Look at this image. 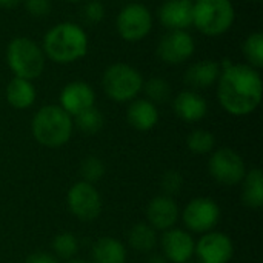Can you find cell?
Here are the masks:
<instances>
[{
  "label": "cell",
  "instance_id": "obj_18",
  "mask_svg": "<svg viewBox=\"0 0 263 263\" xmlns=\"http://www.w3.org/2000/svg\"><path fill=\"white\" fill-rule=\"evenodd\" d=\"M126 120L134 129L145 133L157 125L159 109L148 99H134L126 109Z\"/></svg>",
  "mask_w": 263,
  "mask_h": 263
},
{
  "label": "cell",
  "instance_id": "obj_16",
  "mask_svg": "<svg viewBox=\"0 0 263 263\" xmlns=\"http://www.w3.org/2000/svg\"><path fill=\"white\" fill-rule=\"evenodd\" d=\"M193 0H165L159 11V22L170 31H186L193 26Z\"/></svg>",
  "mask_w": 263,
  "mask_h": 263
},
{
  "label": "cell",
  "instance_id": "obj_29",
  "mask_svg": "<svg viewBox=\"0 0 263 263\" xmlns=\"http://www.w3.org/2000/svg\"><path fill=\"white\" fill-rule=\"evenodd\" d=\"M105 174V165L103 162L96 156H88L80 163V176L83 177V182H88L94 185L97 180H100Z\"/></svg>",
  "mask_w": 263,
  "mask_h": 263
},
{
  "label": "cell",
  "instance_id": "obj_21",
  "mask_svg": "<svg viewBox=\"0 0 263 263\" xmlns=\"http://www.w3.org/2000/svg\"><path fill=\"white\" fill-rule=\"evenodd\" d=\"M94 263H126V248L114 237H100L91 248Z\"/></svg>",
  "mask_w": 263,
  "mask_h": 263
},
{
  "label": "cell",
  "instance_id": "obj_39",
  "mask_svg": "<svg viewBox=\"0 0 263 263\" xmlns=\"http://www.w3.org/2000/svg\"><path fill=\"white\" fill-rule=\"evenodd\" d=\"M185 263H200V262H185Z\"/></svg>",
  "mask_w": 263,
  "mask_h": 263
},
{
  "label": "cell",
  "instance_id": "obj_33",
  "mask_svg": "<svg viewBox=\"0 0 263 263\" xmlns=\"http://www.w3.org/2000/svg\"><path fill=\"white\" fill-rule=\"evenodd\" d=\"M25 263H57V259L54 257V254L39 251V253H32L31 256H28Z\"/></svg>",
  "mask_w": 263,
  "mask_h": 263
},
{
  "label": "cell",
  "instance_id": "obj_24",
  "mask_svg": "<svg viewBox=\"0 0 263 263\" xmlns=\"http://www.w3.org/2000/svg\"><path fill=\"white\" fill-rule=\"evenodd\" d=\"M72 123L83 134H89L91 136V134H97L103 128L105 117H103V114L96 106H91V108L79 112L77 116H74Z\"/></svg>",
  "mask_w": 263,
  "mask_h": 263
},
{
  "label": "cell",
  "instance_id": "obj_12",
  "mask_svg": "<svg viewBox=\"0 0 263 263\" xmlns=\"http://www.w3.org/2000/svg\"><path fill=\"white\" fill-rule=\"evenodd\" d=\"M194 254L200 263H230L234 256V243L225 233L208 231L196 243Z\"/></svg>",
  "mask_w": 263,
  "mask_h": 263
},
{
  "label": "cell",
  "instance_id": "obj_17",
  "mask_svg": "<svg viewBox=\"0 0 263 263\" xmlns=\"http://www.w3.org/2000/svg\"><path fill=\"white\" fill-rule=\"evenodd\" d=\"M173 109L176 116L183 122L194 123L205 119L208 112V103L197 91L186 89L177 94V97L173 102Z\"/></svg>",
  "mask_w": 263,
  "mask_h": 263
},
{
  "label": "cell",
  "instance_id": "obj_5",
  "mask_svg": "<svg viewBox=\"0 0 263 263\" xmlns=\"http://www.w3.org/2000/svg\"><path fill=\"white\" fill-rule=\"evenodd\" d=\"M236 9L231 0H196L193 6V26L206 37H220L231 29Z\"/></svg>",
  "mask_w": 263,
  "mask_h": 263
},
{
  "label": "cell",
  "instance_id": "obj_7",
  "mask_svg": "<svg viewBox=\"0 0 263 263\" xmlns=\"http://www.w3.org/2000/svg\"><path fill=\"white\" fill-rule=\"evenodd\" d=\"M116 29L123 40L133 43L140 42L146 39L153 29V14L143 3L131 2L120 9Z\"/></svg>",
  "mask_w": 263,
  "mask_h": 263
},
{
  "label": "cell",
  "instance_id": "obj_9",
  "mask_svg": "<svg viewBox=\"0 0 263 263\" xmlns=\"http://www.w3.org/2000/svg\"><path fill=\"white\" fill-rule=\"evenodd\" d=\"M66 203L74 217L82 222H91L97 219L102 211V199L99 191L94 188V185L83 180L69 188L66 194Z\"/></svg>",
  "mask_w": 263,
  "mask_h": 263
},
{
  "label": "cell",
  "instance_id": "obj_28",
  "mask_svg": "<svg viewBox=\"0 0 263 263\" xmlns=\"http://www.w3.org/2000/svg\"><path fill=\"white\" fill-rule=\"evenodd\" d=\"M142 91H145L146 99L149 102H153L154 105L166 102L171 96V86L162 77H153V79L143 82Z\"/></svg>",
  "mask_w": 263,
  "mask_h": 263
},
{
  "label": "cell",
  "instance_id": "obj_34",
  "mask_svg": "<svg viewBox=\"0 0 263 263\" xmlns=\"http://www.w3.org/2000/svg\"><path fill=\"white\" fill-rule=\"evenodd\" d=\"M23 0H0V8L5 9H12L15 6H18Z\"/></svg>",
  "mask_w": 263,
  "mask_h": 263
},
{
  "label": "cell",
  "instance_id": "obj_8",
  "mask_svg": "<svg viewBox=\"0 0 263 263\" xmlns=\"http://www.w3.org/2000/svg\"><path fill=\"white\" fill-rule=\"evenodd\" d=\"M210 176L223 186H236L242 183L247 166L242 156L231 148H220L214 151L208 160Z\"/></svg>",
  "mask_w": 263,
  "mask_h": 263
},
{
  "label": "cell",
  "instance_id": "obj_31",
  "mask_svg": "<svg viewBox=\"0 0 263 263\" xmlns=\"http://www.w3.org/2000/svg\"><path fill=\"white\" fill-rule=\"evenodd\" d=\"M83 20L89 25H97L103 20L105 17V6L99 0H89L82 9Z\"/></svg>",
  "mask_w": 263,
  "mask_h": 263
},
{
  "label": "cell",
  "instance_id": "obj_15",
  "mask_svg": "<svg viewBox=\"0 0 263 263\" xmlns=\"http://www.w3.org/2000/svg\"><path fill=\"white\" fill-rule=\"evenodd\" d=\"M180 217V211L177 203L170 196H157L146 206V219L148 225L159 231H166L176 227Z\"/></svg>",
  "mask_w": 263,
  "mask_h": 263
},
{
  "label": "cell",
  "instance_id": "obj_37",
  "mask_svg": "<svg viewBox=\"0 0 263 263\" xmlns=\"http://www.w3.org/2000/svg\"><path fill=\"white\" fill-rule=\"evenodd\" d=\"M65 2H69V3H79V2H83V0H65Z\"/></svg>",
  "mask_w": 263,
  "mask_h": 263
},
{
  "label": "cell",
  "instance_id": "obj_30",
  "mask_svg": "<svg viewBox=\"0 0 263 263\" xmlns=\"http://www.w3.org/2000/svg\"><path fill=\"white\" fill-rule=\"evenodd\" d=\"M160 186L163 190V194L165 196H170L173 197L174 194H179L182 186H183V177L179 171H166L163 176H162V182H160Z\"/></svg>",
  "mask_w": 263,
  "mask_h": 263
},
{
  "label": "cell",
  "instance_id": "obj_19",
  "mask_svg": "<svg viewBox=\"0 0 263 263\" xmlns=\"http://www.w3.org/2000/svg\"><path fill=\"white\" fill-rule=\"evenodd\" d=\"M220 63L214 60H200L193 63L185 72V82L193 89H206L213 86L220 76Z\"/></svg>",
  "mask_w": 263,
  "mask_h": 263
},
{
  "label": "cell",
  "instance_id": "obj_4",
  "mask_svg": "<svg viewBox=\"0 0 263 263\" xmlns=\"http://www.w3.org/2000/svg\"><path fill=\"white\" fill-rule=\"evenodd\" d=\"M5 59L14 77L31 82L42 76L46 62L42 46L28 37H14L6 46Z\"/></svg>",
  "mask_w": 263,
  "mask_h": 263
},
{
  "label": "cell",
  "instance_id": "obj_6",
  "mask_svg": "<svg viewBox=\"0 0 263 263\" xmlns=\"http://www.w3.org/2000/svg\"><path fill=\"white\" fill-rule=\"evenodd\" d=\"M143 82L140 71L128 63H112L102 76V88L105 94L119 103L137 99L143 88Z\"/></svg>",
  "mask_w": 263,
  "mask_h": 263
},
{
  "label": "cell",
  "instance_id": "obj_3",
  "mask_svg": "<svg viewBox=\"0 0 263 263\" xmlns=\"http://www.w3.org/2000/svg\"><path fill=\"white\" fill-rule=\"evenodd\" d=\"M72 117L59 105H45L32 117L31 131L37 143L46 148H60L72 136Z\"/></svg>",
  "mask_w": 263,
  "mask_h": 263
},
{
  "label": "cell",
  "instance_id": "obj_26",
  "mask_svg": "<svg viewBox=\"0 0 263 263\" xmlns=\"http://www.w3.org/2000/svg\"><path fill=\"white\" fill-rule=\"evenodd\" d=\"M52 251L59 259H63L65 262L69 259H74V256L79 251V242L77 237L72 233H60L52 239Z\"/></svg>",
  "mask_w": 263,
  "mask_h": 263
},
{
  "label": "cell",
  "instance_id": "obj_10",
  "mask_svg": "<svg viewBox=\"0 0 263 263\" xmlns=\"http://www.w3.org/2000/svg\"><path fill=\"white\" fill-rule=\"evenodd\" d=\"M182 220L190 231L205 234L219 223L220 208L210 197H196L185 206Z\"/></svg>",
  "mask_w": 263,
  "mask_h": 263
},
{
  "label": "cell",
  "instance_id": "obj_1",
  "mask_svg": "<svg viewBox=\"0 0 263 263\" xmlns=\"http://www.w3.org/2000/svg\"><path fill=\"white\" fill-rule=\"evenodd\" d=\"M217 79V99L231 116L243 117L254 112L262 102L263 83L259 69L247 63H233L223 59Z\"/></svg>",
  "mask_w": 263,
  "mask_h": 263
},
{
  "label": "cell",
  "instance_id": "obj_23",
  "mask_svg": "<svg viewBox=\"0 0 263 263\" xmlns=\"http://www.w3.org/2000/svg\"><path fill=\"white\" fill-rule=\"evenodd\" d=\"M128 242L137 253H151L157 245L156 230L148 223H136L129 230Z\"/></svg>",
  "mask_w": 263,
  "mask_h": 263
},
{
  "label": "cell",
  "instance_id": "obj_36",
  "mask_svg": "<svg viewBox=\"0 0 263 263\" xmlns=\"http://www.w3.org/2000/svg\"><path fill=\"white\" fill-rule=\"evenodd\" d=\"M65 263H89V262H86V260H83V259H69V260H66Z\"/></svg>",
  "mask_w": 263,
  "mask_h": 263
},
{
  "label": "cell",
  "instance_id": "obj_25",
  "mask_svg": "<svg viewBox=\"0 0 263 263\" xmlns=\"http://www.w3.org/2000/svg\"><path fill=\"white\" fill-rule=\"evenodd\" d=\"M242 52L243 57L247 59V65L260 69L263 66V34L260 31L251 32L243 45H242Z\"/></svg>",
  "mask_w": 263,
  "mask_h": 263
},
{
  "label": "cell",
  "instance_id": "obj_11",
  "mask_svg": "<svg viewBox=\"0 0 263 263\" xmlns=\"http://www.w3.org/2000/svg\"><path fill=\"white\" fill-rule=\"evenodd\" d=\"M196 42L188 31H168L157 45V55L168 65H180L193 57Z\"/></svg>",
  "mask_w": 263,
  "mask_h": 263
},
{
  "label": "cell",
  "instance_id": "obj_35",
  "mask_svg": "<svg viewBox=\"0 0 263 263\" xmlns=\"http://www.w3.org/2000/svg\"><path fill=\"white\" fill-rule=\"evenodd\" d=\"M148 263H166V259L163 257V256H151L149 259H148Z\"/></svg>",
  "mask_w": 263,
  "mask_h": 263
},
{
  "label": "cell",
  "instance_id": "obj_14",
  "mask_svg": "<svg viewBox=\"0 0 263 263\" xmlns=\"http://www.w3.org/2000/svg\"><path fill=\"white\" fill-rule=\"evenodd\" d=\"M60 108L66 111L71 117L77 116L79 112L94 106L96 103V92L92 86L83 80H74L63 86L60 92Z\"/></svg>",
  "mask_w": 263,
  "mask_h": 263
},
{
  "label": "cell",
  "instance_id": "obj_27",
  "mask_svg": "<svg viewBox=\"0 0 263 263\" xmlns=\"http://www.w3.org/2000/svg\"><path fill=\"white\" fill-rule=\"evenodd\" d=\"M186 145H188L191 153H194L197 156H203V154H208L214 149L216 137L213 133H210L206 129H194L188 136Z\"/></svg>",
  "mask_w": 263,
  "mask_h": 263
},
{
  "label": "cell",
  "instance_id": "obj_38",
  "mask_svg": "<svg viewBox=\"0 0 263 263\" xmlns=\"http://www.w3.org/2000/svg\"><path fill=\"white\" fill-rule=\"evenodd\" d=\"M247 2H251V3H259V2H262V0H247Z\"/></svg>",
  "mask_w": 263,
  "mask_h": 263
},
{
  "label": "cell",
  "instance_id": "obj_32",
  "mask_svg": "<svg viewBox=\"0 0 263 263\" xmlns=\"http://www.w3.org/2000/svg\"><path fill=\"white\" fill-rule=\"evenodd\" d=\"M25 9L32 17H46L51 12V0H23Z\"/></svg>",
  "mask_w": 263,
  "mask_h": 263
},
{
  "label": "cell",
  "instance_id": "obj_22",
  "mask_svg": "<svg viewBox=\"0 0 263 263\" xmlns=\"http://www.w3.org/2000/svg\"><path fill=\"white\" fill-rule=\"evenodd\" d=\"M242 188V200L245 206L259 210L263 206V174L259 168L251 170L245 174Z\"/></svg>",
  "mask_w": 263,
  "mask_h": 263
},
{
  "label": "cell",
  "instance_id": "obj_20",
  "mask_svg": "<svg viewBox=\"0 0 263 263\" xmlns=\"http://www.w3.org/2000/svg\"><path fill=\"white\" fill-rule=\"evenodd\" d=\"M5 97L6 102L14 108V109H28L34 105L37 92L31 80L14 77L5 89Z\"/></svg>",
  "mask_w": 263,
  "mask_h": 263
},
{
  "label": "cell",
  "instance_id": "obj_13",
  "mask_svg": "<svg viewBox=\"0 0 263 263\" xmlns=\"http://www.w3.org/2000/svg\"><path fill=\"white\" fill-rule=\"evenodd\" d=\"M160 247L163 257L173 263L190 262L194 256L196 242L191 234L180 228H171L163 231L160 237Z\"/></svg>",
  "mask_w": 263,
  "mask_h": 263
},
{
  "label": "cell",
  "instance_id": "obj_2",
  "mask_svg": "<svg viewBox=\"0 0 263 263\" xmlns=\"http://www.w3.org/2000/svg\"><path fill=\"white\" fill-rule=\"evenodd\" d=\"M42 49L46 59L57 65H71L88 54L89 39L86 31L74 22L54 25L43 37Z\"/></svg>",
  "mask_w": 263,
  "mask_h": 263
}]
</instances>
